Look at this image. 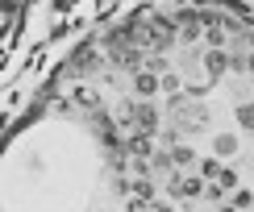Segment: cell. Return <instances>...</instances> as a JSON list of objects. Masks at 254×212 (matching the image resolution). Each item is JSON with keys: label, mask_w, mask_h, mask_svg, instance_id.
I'll return each instance as SVG.
<instances>
[{"label": "cell", "mask_w": 254, "mask_h": 212, "mask_svg": "<svg viewBox=\"0 0 254 212\" xmlns=\"http://www.w3.org/2000/svg\"><path fill=\"white\" fill-rule=\"evenodd\" d=\"M154 133H137V129H129L125 133V154L129 158H154Z\"/></svg>", "instance_id": "8992f818"}, {"label": "cell", "mask_w": 254, "mask_h": 212, "mask_svg": "<svg viewBox=\"0 0 254 212\" xmlns=\"http://www.w3.org/2000/svg\"><path fill=\"white\" fill-rule=\"evenodd\" d=\"M204 71H208V79H221V75H229L234 71V54H229L225 46H204Z\"/></svg>", "instance_id": "3957f363"}, {"label": "cell", "mask_w": 254, "mask_h": 212, "mask_svg": "<svg viewBox=\"0 0 254 212\" xmlns=\"http://www.w3.org/2000/svg\"><path fill=\"white\" fill-rule=\"evenodd\" d=\"M167 150H171V158H175V171H192V166H200V154L188 142H175V146H167Z\"/></svg>", "instance_id": "52a82bcc"}, {"label": "cell", "mask_w": 254, "mask_h": 212, "mask_svg": "<svg viewBox=\"0 0 254 212\" xmlns=\"http://www.w3.org/2000/svg\"><path fill=\"white\" fill-rule=\"evenodd\" d=\"M213 154L217 158H238V137L234 133H217L213 137Z\"/></svg>", "instance_id": "ba28073f"}, {"label": "cell", "mask_w": 254, "mask_h": 212, "mask_svg": "<svg viewBox=\"0 0 254 212\" xmlns=\"http://www.w3.org/2000/svg\"><path fill=\"white\" fill-rule=\"evenodd\" d=\"M225 192H229L225 183H208V187H204V200H213V204H225Z\"/></svg>", "instance_id": "5bb4252c"}, {"label": "cell", "mask_w": 254, "mask_h": 212, "mask_svg": "<svg viewBox=\"0 0 254 212\" xmlns=\"http://www.w3.org/2000/svg\"><path fill=\"white\" fill-rule=\"evenodd\" d=\"M150 208H154L150 200H142V196H133V192L125 196V212H150Z\"/></svg>", "instance_id": "4fadbf2b"}, {"label": "cell", "mask_w": 254, "mask_h": 212, "mask_svg": "<svg viewBox=\"0 0 254 212\" xmlns=\"http://www.w3.org/2000/svg\"><path fill=\"white\" fill-rule=\"evenodd\" d=\"M234 204L246 212V208H254V192H246V187H234Z\"/></svg>", "instance_id": "9a60e30c"}, {"label": "cell", "mask_w": 254, "mask_h": 212, "mask_svg": "<svg viewBox=\"0 0 254 212\" xmlns=\"http://www.w3.org/2000/svg\"><path fill=\"white\" fill-rule=\"evenodd\" d=\"M146 71H154V75H167V71H171V62H167V50H150V54H146Z\"/></svg>", "instance_id": "30bf717a"}, {"label": "cell", "mask_w": 254, "mask_h": 212, "mask_svg": "<svg viewBox=\"0 0 254 212\" xmlns=\"http://www.w3.org/2000/svg\"><path fill=\"white\" fill-rule=\"evenodd\" d=\"M171 112H175V129L179 133H200L208 125V108L200 100H184V104H175Z\"/></svg>", "instance_id": "7a4b0ae2"}, {"label": "cell", "mask_w": 254, "mask_h": 212, "mask_svg": "<svg viewBox=\"0 0 254 212\" xmlns=\"http://www.w3.org/2000/svg\"><path fill=\"white\" fill-rule=\"evenodd\" d=\"M221 212H242V208L238 204H221Z\"/></svg>", "instance_id": "ffe728a7"}, {"label": "cell", "mask_w": 254, "mask_h": 212, "mask_svg": "<svg viewBox=\"0 0 254 212\" xmlns=\"http://www.w3.org/2000/svg\"><path fill=\"white\" fill-rule=\"evenodd\" d=\"M238 125L246 133H254V100H246V104H238Z\"/></svg>", "instance_id": "7c38bea8"}, {"label": "cell", "mask_w": 254, "mask_h": 212, "mask_svg": "<svg viewBox=\"0 0 254 212\" xmlns=\"http://www.w3.org/2000/svg\"><path fill=\"white\" fill-rule=\"evenodd\" d=\"M217 183H225V187H238V171H234V166H225V171H221V179H217Z\"/></svg>", "instance_id": "e0dca14e"}, {"label": "cell", "mask_w": 254, "mask_h": 212, "mask_svg": "<svg viewBox=\"0 0 254 212\" xmlns=\"http://www.w3.org/2000/svg\"><path fill=\"white\" fill-rule=\"evenodd\" d=\"M204 187H208V179L204 175H192V171H175L171 179H167V196L171 200H200L204 196Z\"/></svg>", "instance_id": "6da1fadb"}, {"label": "cell", "mask_w": 254, "mask_h": 212, "mask_svg": "<svg viewBox=\"0 0 254 212\" xmlns=\"http://www.w3.org/2000/svg\"><path fill=\"white\" fill-rule=\"evenodd\" d=\"M133 196H142V200H150V204H154V200H158L154 179H150V175H137V179H133Z\"/></svg>", "instance_id": "8fae6325"}, {"label": "cell", "mask_w": 254, "mask_h": 212, "mask_svg": "<svg viewBox=\"0 0 254 212\" xmlns=\"http://www.w3.org/2000/svg\"><path fill=\"white\" fill-rule=\"evenodd\" d=\"M246 71H250V75H254V50H250V54H246Z\"/></svg>", "instance_id": "d6986e66"}, {"label": "cell", "mask_w": 254, "mask_h": 212, "mask_svg": "<svg viewBox=\"0 0 254 212\" xmlns=\"http://www.w3.org/2000/svg\"><path fill=\"white\" fill-rule=\"evenodd\" d=\"M150 212H175V208H167V204H158V200H154V208Z\"/></svg>", "instance_id": "ac0fdd59"}, {"label": "cell", "mask_w": 254, "mask_h": 212, "mask_svg": "<svg viewBox=\"0 0 254 212\" xmlns=\"http://www.w3.org/2000/svg\"><path fill=\"white\" fill-rule=\"evenodd\" d=\"M184 212H192V208H184Z\"/></svg>", "instance_id": "44dd1931"}, {"label": "cell", "mask_w": 254, "mask_h": 212, "mask_svg": "<svg viewBox=\"0 0 254 212\" xmlns=\"http://www.w3.org/2000/svg\"><path fill=\"white\" fill-rule=\"evenodd\" d=\"M129 88H133V96L137 100H154L158 96V92H163V75H154V71H133V75H129Z\"/></svg>", "instance_id": "277c9868"}, {"label": "cell", "mask_w": 254, "mask_h": 212, "mask_svg": "<svg viewBox=\"0 0 254 212\" xmlns=\"http://www.w3.org/2000/svg\"><path fill=\"white\" fill-rule=\"evenodd\" d=\"M196 171L204 175L208 183H217V179H221V171H225V162H221V158H200V166H196Z\"/></svg>", "instance_id": "9c48e42d"}, {"label": "cell", "mask_w": 254, "mask_h": 212, "mask_svg": "<svg viewBox=\"0 0 254 212\" xmlns=\"http://www.w3.org/2000/svg\"><path fill=\"white\" fill-rule=\"evenodd\" d=\"M104 67V58H100V50L96 46H79L75 50V58H71V75H75V79H83V75H92V71H100Z\"/></svg>", "instance_id": "5b68a950"}, {"label": "cell", "mask_w": 254, "mask_h": 212, "mask_svg": "<svg viewBox=\"0 0 254 212\" xmlns=\"http://www.w3.org/2000/svg\"><path fill=\"white\" fill-rule=\"evenodd\" d=\"M75 100L83 104V108H96V92H92V88H79V92H75Z\"/></svg>", "instance_id": "2e32d148"}]
</instances>
